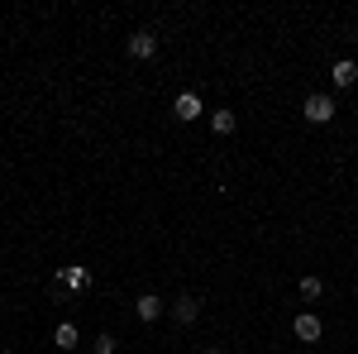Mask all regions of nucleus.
Listing matches in <instances>:
<instances>
[{
	"instance_id": "obj_4",
	"label": "nucleus",
	"mask_w": 358,
	"mask_h": 354,
	"mask_svg": "<svg viewBox=\"0 0 358 354\" xmlns=\"http://www.w3.org/2000/svg\"><path fill=\"white\" fill-rule=\"evenodd\" d=\"M292 330H296V340H320V316H315V311H301Z\"/></svg>"
},
{
	"instance_id": "obj_12",
	"label": "nucleus",
	"mask_w": 358,
	"mask_h": 354,
	"mask_svg": "<svg viewBox=\"0 0 358 354\" xmlns=\"http://www.w3.org/2000/svg\"><path fill=\"white\" fill-rule=\"evenodd\" d=\"M96 354H115V335H96Z\"/></svg>"
},
{
	"instance_id": "obj_2",
	"label": "nucleus",
	"mask_w": 358,
	"mask_h": 354,
	"mask_svg": "<svg viewBox=\"0 0 358 354\" xmlns=\"http://www.w3.org/2000/svg\"><path fill=\"white\" fill-rule=\"evenodd\" d=\"M201 96H196V91H182V96H177V101H172V115H177V120H201Z\"/></svg>"
},
{
	"instance_id": "obj_6",
	"label": "nucleus",
	"mask_w": 358,
	"mask_h": 354,
	"mask_svg": "<svg viewBox=\"0 0 358 354\" xmlns=\"http://www.w3.org/2000/svg\"><path fill=\"white\" fill-rule=\"evenodd\" d=\"M172 316H177L182 326H192L196 316H201V301H196V297H177V301H172Z\"/></svg>"
},
{
	"instance_id": "obj_11",
	"label": "nucleus",
	"mask_w": 358,
	"mask_h": 354,
	"mask_svg": "<svg viewBox=\"0 0 358 354\" xmlns=\"http://www.w3.org/2000/svg\"><path fill=\"white\" fill-rule=\"evenodd\" d=\"M320 292H325V282H320V278H301V297L306 301H315Z\"/></svg>"
},
{
	"instance_id": "obj_5",
	"label": "nucleus",
	"mask_w": 358,
	"mask_h": 354,
	"mask_svg": "<svg viewBox=\"0 0 358 354\" xmlns=\"http://www.w3.org/2000/svg\"><path fill=\"white\" fill-rule=\"evenodd\" d=\"M134 311H138V321H158V316H163V297H153V292H143V297L134 301Z\"/></svg>"
},
{
	"instance_id": "obj_10",
	"label": "nucleus",
	"mask_w": 358,
	"mask_h": 354,
	"mask_svg": "<svg viewBox=\"0 0 358 354\" xmlns=\"http://www.w3.org/2000/svg\"><path fill=\"white\" fill-rule=\"evenodd\" d=\"M62 282H67V287H86L91 278H86V268H77V264H72V268H62Z\"/></svg>"
},
{
	"instance_id": "obj_7",
	"label": "nucleus",
	"mask_w": 358,
	"mask_h": 354,
	"mask_svg": "<svg viewBox=\"0 0 358 354\" xmlns=\"http://www.w3.org/2000/svg\"><path fill=\"white\" fill-rule=\"evenodd\" d=\"M53 345H57V350H77V326H72V321H62V326L53 330Z\"/></svg>"
},
{
	"instance_id": "obj_8",
	"label": "nucleus",
	"mask_w": 358,
	"mask_h": 354,
	"mask_svg": "<svg viewBox=\"0 0 358 354\" xmlns=\"http://www.w3.org/2000/svg\"><path fill=\"white\" fill-rule=\"evenodd\" d=\"M234 125H239L234 110H215V115H210V130H215V135H234Z\"/></svg>"
},
{
	"instance_id": "obj_13",
	"label": "nucleus",
	"mask_w": 358,
	"mask_h": 354,
	"mask_svg": "<svg viewBox=\"0 0 358 354\" xmlns=\"http://www.w3.org/2000/svg\"><path fill=\"white\" fill-rule=\"evenodd\" d=\"M206 354H215V350H206Z\"/></svg>"
},
{
	"instance_id": "obj_3",
	"label": "nucleus",
	"mask_w": 358,
	"mask_h": 354,
	"mask_svg": "<svg viewBox=\"0 0 358 354\" xmlns=\"http://www.w3.org/2000/svg\"><path fill=\"white\" fill-rule=\"evenodd\" d=\"M153 53H158V39H153L148 29H138L134 39H129V57H138V62H143V57H153Z\"/></svg>"
},
{
	"instance_id": "obj_1",
	"label": "nucleus",
	"mask_w": 358,
	"mask_h": 354,
	"mask_svg": "<svg viewBox=\"0 0 358 354\" xmlns=\"http://www.w3.org/2000/svg\"><path fill=\"white\" fill-rule=\"evenodd\" d=\"M301 115L310 120V125H330V120H334V96H320V91H315V96H306Z\"/></svg>"
},
{
	"instance_id": "obj_9",
	"label": "nucleus",
	"mask_w": 358,
	"mask_h": 354,
	"mask_svg": "<svg viewBox=\"0 0 358 354\" xmlns=\"http://www.w3.org/2000/svg\"><path fill=\"white\" fill-rule=\"evenodd\" d=\"M358 82V67L344 57V62H334V86H354Z\"/></svg>"
}]
</instances>
